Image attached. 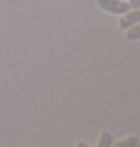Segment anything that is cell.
Wrapping results in <instances>:
<instances>
[{"instance_id":"6da1fadb","label":"cell","mask_w":140,"mask_h":147,"mask_svg":"<svg viewBox=\"0 0 140 147\" xmlns=\"http://www.w3.org/2000/svg\"><path fill=\"white\" fill-rule=\"evenodd\" d=\"M95 3L101 11L113 15H122L131 9L125 0H95Z\"/></svg>"},{"instance_id":"7a4b0ae2","label":"cell","mask_w":140,"mask_h":147,"mask_svg":"<svg viewBox=\"0 0 140 147\" xmlns=\"http://www.w3.org/2000/svg\"><path fill=\"white\" fill-rule=\"evenodd\" d=\"M140 21V9H130L128 12L121 15L119 18V27L121 30H128L131 26H134Z\"/></svg>"},{"instance_id":"3957f363","label":"cell","mask_w":140,"mask_h":147,"mask_svg":"<svg viewBox=\"0 0 140 147\" xmlns=\"http://www.w3.org/2000/svg\"><path fill=\"white\" fill-rule=\"evenodd\" d=\"M139 140L140 138L137 135H130V137H125V138L118 140V141L113 140L111 147H136L137 143H139Z\"/></svg>"},{"instance_id":"277c9868","label":"cell","mask_w":140,"mask_h":147,"mask_svg":"<svg viewBox=\"0 0 140 147\" xmlns=\"http://www.w3.org/2000/svg\"><path fill=\"white\" fill-rule=\"evenodd\" d=\"M111 144H113V135L109 131H103L99 134L95 147H111Z\"/></svg>"},{"instance_id":"5b68a950","label":"cell","mask_w":140,"mask_h":147,"mask_svg":"<svg viewBox=\"0 0 140 147\" xmlns=\"http://www.w3.org/2000/svg\"><path fill=\"white\" fill-rule=\"evenodd\" d=\"M125 32H126L125 36H126V39H130V41H137V39H140V21L134 26H131V27Z\"/></svg>"},{"instance_id":"8992f818","label":"cell","mask_w":140,"mask_h":147,"mask_svg":"<svg viewBox=\"0 0 140 147\" xmlns=\"http://www.w3.org/2000/svg\"><path fill=\"white\" fill-rule=\"evenodd\" d=\"M128 5L131 9H140V0H130Z\"/></svg>"},{"instance_id":"52a82bcc","label":"cell","mask_w":140,"mask_h":147,"mask_svg":"<svg viewBox=\"0 0 140 147\" xmlns=\"http://www.w3.org/2000/svg\"><path fill=\"white\" fill-rule=\"evenodd\" d=\"M75 147H90V146L86 143V141H78V143L75 144Z\"/></svg>"},{"instance_id":"ba28073f","label":"cell","mask_w":140,"mask_h":147,"mask_svg":"<svg viewBox=\"0 0 140 147\" xmlns=\"http://www.w3.org/2000/svg\"><path fill=\"white\" fill-rule=\"evenodd\" d=\"M136 147H140V140H139V143H137V146Z\"/></svg>"}]
</instances>
